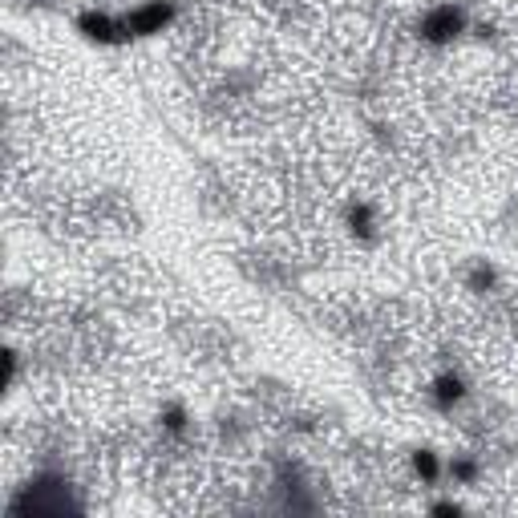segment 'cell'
<instances>
[{
  "mask_svg": "<svg viewBox=\"0 0 518 518\" xmlns=\"http://www.w3.org/2000/svg\"><path fill=\"white\" fill-rule=\"evenodd\" d=\"M457 29H462V13H454V8H437V13L426 21V37L429 41L457 37Z\"/></svg>",
  "mask_w": 518,
  "mask_h": 518,
  "instance_id": "obj_1",
  "label": "cell"
}]
</instances>
